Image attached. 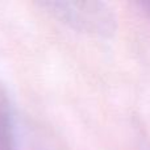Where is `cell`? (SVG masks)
<instances>
[{"mask_svg":"<svg viewBox=\"0 0 150 150\" xmlns=\"http://www.w3.org/2000/svg\"><path fill=\"white\" fill-rule=\"evenodd\" d=\"M50 16L78 32L96 37H111L117 29L115 11L101 1H44Z\"/></svg>","mask_w":150,"mask_h":150,"instance_id":"6da1fadb","label":"cell"},{"mask_svg":"<svg viewBox=\"0 0 150 150\" xmlns=\"http://www.w3.org/2000/svg\"><path fill=\"white\" fill-rule=\"evenodd\" d=\"M0 150H18L13 111L4 92L0 91Z\"/></svg>","mask_w":150,"mask_h":150,"instance_id":"7a4b0ae2","label":"cell"},{"mask_svg":"<svg viewBox=\"0 0 150 150\" xmlns=\"http://www.w3.org/2000/svg\"><path fill=\"white\" fill-rule=\"evenodd\" d=\"M142 7L146 9V12L150 15V3H146V4H142Z\"/></svg>","mask_w":150,"mask_h":150,"instance_id":"3957f363","label":"cell"}]
</instances>
